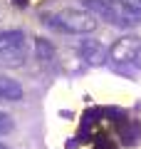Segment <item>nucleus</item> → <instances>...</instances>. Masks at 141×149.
<instances>
[{"label":"nucleus","instance_id":"10","mask_svg":"<svg viewBox=\"0 0 141 149\" xmlns=\"http://www.w3.org/2000/svg\"><path fill=\"white\" fill-rule=\"evenodd\" d=\"M134 65L141 70V47H139V52H136V57H134Z\"/></svg>","mask_w":141,"mask_h":149},{"label":"nucleus","instance_id":"7","mask_svg":"<svg viewBox=\"0 0 141 149\" xmlns=\"http://www.w3.org/2000/svg\"><path fill=\"white\" fill-rule=\"evenodd\" d=\"M35 55L40 62H52L55 60V45L45 37H35Z\"/></svg>","mask_w":141,"mask_h":149},{"label":"nucleus","instance_id":"11","mask_svg":"<svg viewBox=\"0 0 141 149\" xmlns=\"http://www.w3.org/2000/svg\"><path fill=\"white\" fill-rule=\"evenodd\" d=\"M0 149H10V147H8V144H3V142H0Z\"/></svg>","mask_w":141,"mask_h":149},{"label":"nucleus","instance_id":"5","mask_svg":"<svg viewBox=\"0 0 141 149\" xmlns=\"http://www.w3.org/2000/svg\"><path fill=\"white\" fill-rule=\"evenodd\" d=\"M79 57H82L84 65H94V67H99L109 60V50L99 42V40H92V37H84L82 42H79Z\"/></svg>","mask_w":141,"mask_h":149},{"label":"nucleus","instance_id":"2","mask_svg":"<svg viewBox=\"0 0 141 149\" xmlns=\"http://www.w3.org/2000/svg\"><path fill=\"white\" fill-rule=\"evenodd\" d=\"M82 8L97 20H106L114 27H136L141 22L139 15L129 13L119 0H82Z\"/></svg>","mask_w":141,"mask_h":149},{"label":"nucleus","instance_id":"3","mask_svg":"<svg viewBox=\"0 0 141 149\" xmlns=\"http://www.w3.org/2000/svg\"><path fill=\"white\" fill-rule=\"evenodd\" d=\"M27 57V35L22 30L0 32V65L20 67Z\"/></svg>","mask_w":141,"mask_h":149},{"label":"nucleus","instance_id":"9","mask_svg":"<svg viewBox=\"0 0 141 149\" xmlns=\"http://www.w3.org/2000/svg\"><path fill=\"white\" fill-rule=\"evenodd\" d=\"M119 3H121L129 13H134V15L141 17V0H119Z\"/></svg>","mask_w":141,"mask_h":149},{"label":"nucleus","instance_id":"8","mask_svg":"<svg viewBox=\"0 0 141 149\" xmlns=\"http://www.w3.org/2000/svg\"><path fill=\"white\" fill-rule=\"evenodd\" d=\"M12 127H15V122H12V117L8 114V112H0V137L8 132H12Z\"/></svg>","mask_w":141,"mask_h":149},{"label":"nucleus","instance_id":"6","mask_svg":"<svg viewBox=\"0 0 141 149\" xmlns=\"http://www.w3.org/2000/svg\"><path fill=\"white\" fill-rule=\"evenodd\" d=\"M22 100V85L15 77L0 74V102H20Z\"/></svg>","mask_w":141,"mask_h":149},{"label":"nucleus","instance_id":"1","mask_svg":"<svg viewBox=\"0 0 141 149\" xmlns=\"http://www.w3.org/2000/svg\"><path fill=\"white\" fill-rule=\"evenodd\" d=\"M42 22L59 32H69V35H89L97 30V17L84 8H67L59 13H50V15L45 13Z\"/></svg>","mask_w":141,"mask_h":149},{"label":"nucleus","instance_id":"12","mask_svg":"<svg viewBox=\"0 0 141 149\" xmlns=\"http://www.w3.org/2000/svg\"><path fill=\"white\" fill-rule=\"evenodd\" d=\"M99 149H109V147H99Z\"/></svg>","mask_w":141,"mask_h":149},{"label":"nucleus","instance_id":"4","mask_svg":"<svg viewBox=\"0 0 141 149\" xmlns=\"http://www.w3.org/2000/svg\"><path fill=\"white\" fill-rule=\"evenodd\" d=\"M139 47H141V37H136V35L119 37V40L109 47V62H114V65H129V62H134Z\"/></svg>","mask_w":141,"mask_h":149}]
</instances>
